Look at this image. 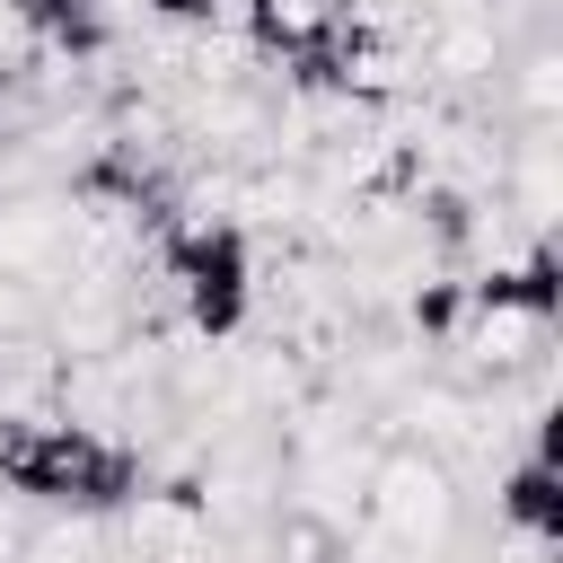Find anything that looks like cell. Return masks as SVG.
Listing matches in <instances>:
<instances>
[{
    "mask_svg": "<svg viewBox=\"0 0 563 563\" xmlns=\"http://www.w3.org/2000/svg\"><path fill=\"white\" fill-rule=\"evenodd\" d=\"M26 44H35V35H26V9H18V0H0V70H18V62H26Z\"/></svg>",
    "mask_w": 563,
    "mask_h": 563,
    "instance_id": "7",
    "label": "cell"
},
{
    "mask_svg": "<svg viewBox=\"0 0 563 563\" xmlns=\"http://www.w3.org/2000/svg\"><path fill=\"white\" fill-rule=\"evenodd\" d=\"M457 510H466V493H457V475H449L431 449L387 440V449L369 457V475H361V528H369L378 545L413 554V563H431V554L457 545Z\"/></svg>",
    "mask_w": 563,
    "mask_h": 563,
    "instance_id": "1",
    "label": "cell"
},
{
    "mask_svg": "<svg viewBox=\"0 0 563 563\" xmlns=\"http://www.w3.org/2000/svg\"><path fill=\"white\" fill-rule=\"evenodd\" d=\"M493 97L510 106V123H554V106H563V53H554V35H528L519 53H501Z\"/></svg>",
    "mask_w": 563,
    "mask_h": 563,
    "instance_id": "3",
    "label": "cell"
},
{
    "mask_svg": "<svg viewBox=\"0 0 563 563\" xmlns=\"http://www.w3.org/2000/svg\"><path fill=\"white\" fill-rule=\"evenodd\" d=\"M501 528H537V537H563L554 457H519V466H501Z\"/></svg>",
    "mask_w": 563,
    "mask_h": 563,
    "instance_id": "5",
    "label": "cell"
},
{
    "mask_svg": "<svg viewBox=\"0 0 563 563\" xmlns=\"http://www.w3.org/2000/svg\"><path fill=\"white\" fill-rule=\"evenodd\" d=\"M79 255V211L62 185H26V194H0V273L18 282H62Z\"/></svg>",
    "mask_w": 563,
    "mask_h": 563,
    "instance_id": "2",
    "label": "cell"
},
{
    "mask_svg": "<svg viewBox=\"0 0 563 563\" xmlns=\"http://www.w3.org/2000/svg\"><path fill=\"white\" fill-rule=\"evenodd\" d=\"M334 0H238V35L255 44V62H290L325 35Z\"/></svg>",
    "mask_w": 563,
    "mask_h": 563,
    "instance_id": "4",
    "label": "cell"
},
{
    "mask_svg": "<svg viewBox=\"0 0 563 563\" xmlns=\"http://www.w3.org/2000/svg\"><path fill=\"white\" fill-rule=\"evenodd\" d=\"M141 9H150L158 26H220V9H229V0H141Z\"/></svg>",
    "mask_w": 563,
    "mask_h": 563,
    "instance_id": "6",
    "label": "cell"
}]
</instances>
